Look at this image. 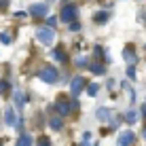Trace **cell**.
I'll return each mask as SVG.
<instances>
[{"instance_id":"9","label":"cell","mask_w":146,"mask_h":146,"mask_svg":"<svg viewBox=\"0 0 146 146\" xmlns=\"http://www.w3.org/2000/svg\"><path fill=\"white\" fill-rule=\"evenodd\" d=\"M123 57H125V62L127 64H135V53H133V49L131 47H125V51H123Z\"/></svg>"},{"instance_id":"20","label":"cell","mask_w":146,"mask_h":146,"mask_svg":"<svg viewBox=\"0 0 146 146\" xmlns=\"http://www.w3.org/2000/svg\"><path fill=\"white\" fill-rule=\"evenodd\" d=\"M9 91V83L7 80H0V93H7Z\"/></svg>"},{"instance_id":"7","label":"cell","mask_w":146,"mask_h":146,"mask_svg":"<svg viewBox=\"0 0 146 146\" xmlns=\"http://www.w3.org/2000/svg\"><path fill=\"white\" fill-rule=\"evenodd\" d=\"M95 114H98V119L102 121V123H106V121L112 117V110H110V108H98V112H95Z\"/></svg>"},{"instance_id":"25","label":"cell","mask_w":146,"mask_h":146,"mask_svg":"<svg viewBox=\"0 0 146 146\" xmlns=\"http://www.w3.org/2000/svg\"><path fill=\"white\" fill-rule=\"evenodd\" d=\"M55 23H57V21H55V17H49V26L55 28Z\"/></svg>"},{"instance_id":"6","label":"cell","mask_w":146,"mask_h":146,"mask_svg":"<svg viewBox=\"0 0 146 146\" xmlns=\"http://www.w3.org/2000/svg\"><path fill=\"white\" fill-rule=\"evenodd\" d=\"M85 85H87V83L83 80V76H76V78L72 80V87H70V91H72V95H78L80 91H83V87H85Z\"/></svg>"},{"instance_id":"21","label":"cell","mask_w":146,"mask_h":146,"mask_svg":"<svg viewBox=\"0 0 146 146\" xmlns=\"http://www.w3.org/2000/svg\"><path fill=\"white\" fill-rule=\"evenodd\" d=\"M95 55H98V57H104V59H108V57H106V53H104V49H102V47H95Z\"/></svg>"},{"instance_id":"3","label":"cell","mask_w":146,"mask_h":146,"mask_svg":"<svg viewBox=\"0 0 146 146\" xmlns=\"http://www.w3.org/2000/svg\"><path fill=\"white\" fill-rule=\"evenodd\" d=\"M76 17H78V7H76V4H66V7L62 9V21L70 23V21H74Z\"/></svg>"},{"instance_id":"24","label":"cell","mask_w":146,"mask_h":146,"mask_svg":"<svg viewBox=\"0 0 146 146\" xmlns=\"http://www.w3.org/2000/svg\"><path fill=\"white\" fill-rule=\"evenodd\" d=\"M9 7V0H0V11H2V9H7Z\"/></svg>"},{"instance_id":"4","label":"cell","mask_w":146,"mask_h":146,"mask_svg":"<svg viewBox=\"0 0 146 146\" xmlns=\"http://www.w3.org/2000/svg\"><path fill=\"white\" fill-rule=\"evenodd\" d=\"M38 76H40V80H44V83H55V80H57V70L53 66H44V68H40Z\"/></svg>"},{"instance_id":"12","label":"cell","mask_w":146,"mask_h":146,"mask_svg":"<svg viewBox=\"0 0 146 146\" xmlns=\"http://www.w3.org/2000/svg\"><path fill=\"white\" fill-rule=\"evenodd\" d=\"M89 70H91L93 74H104V72H106V68H104L102 64H91V66H89Z\"/></svg>"},{"instance_id":"14","label":"cell","mask_w":146,"mask_h":146,"mask_svg":"<svg viewBox=\"0 0 146 146\" xmlns=\"http://www.w3.org/2000/svg\"><path fill=\"white\" fill-rule=\"evenodd\" d=\"M62 125H64V121L59 119V117L51 119V129H55V131H59V129H62Z\"/></svg>"},{"instance_id":"13","label":"cell","mask_w":146,"mask_h":146,"mask_svg":"<svg viewBox=\"0 0 146 146\" xmlns=\"http://www.w3.org/2000/svg\"><path fill=\"white\" fill-rule=\"evenodd\" d=\"M125 121H127V123H135V121H138V112H135V110H129L127 114H125Z\"/></svg>"},{"instance_id":"5","label":"cell","mask_w":146,"mask_h":146,"mask_svg":"<svg viewBox=\"0 0 146 146\" xmlns=\"http://www.w3.org/2000/svg\"><path fill=\"white\" fill-rule=\"evenodd\" d=\"M47 13H49V7L42 4V2H36V4L30 7V15L32 17H47Z\"/></svg>"},{"instance_id":"11","label":"cell","mask_w":146,"mask_h":146,"mask_svg":"<svg viewBox=\"0 0 146 146\" xmlns=\"http://www.w3.org/2000/svg\"><path fill=\"white\" fill-rule=\"evenodd\" d=\"M53 57L57 59V62H66V53H64L62 47H55L53 49Z\"/></svg>"},{"instance_id":"26","label":"cell","mask_w":146,"mask_h":146,"mask_svg":"<svg viewBox=\"0 0 146 146\" xmlns=\"http://www.w3.org/2000/svg\"><path fill=\"white\" fill-rule=\"evenodd\" d=\"M119 123H121V119H119V117H114V119H112V127H117Z\"/></svg>"},{"instance_id":"23","label":"cell","mask_w":146,"mask_h":146,"mask_svg":"<svg viewBox=\"0 0 146 146\" xmlns=\"http://www.w3.org/2000/svg\"><path fill=\"white\" fill-rule=\"evenodd\" d=\"M91 142V133H83V144H89Z\"/></svg>"},{"instance_id":"1","label":"cell","mask_w":146,"mask_h":146,"mask_svg":"<svg viewBox=\"0 0 146 146\" xmlns=\"http://www.w3.org/2000/svg\"><path fill=\"white\" fill-rule=\"evenodd\" d=\"M36 38H38L42 44H51L53 40H55V30H53L51 26L38 28V30H36Z\"/></svg>"},{"instance_id":"19","label":"cell","mask_w":146,"mask_h":146,"mask_svg":"<svg viewBox=\"0 0 146 146\" xmlns=\"http://www.w3.org/2000/svg\"><path fill=\"white\" fill-rule=\"evenodd\" d=\"M87 93H89V95H95V93H98V85H93V83H91V85L87 87Z\"/></svg>"},{"instance_id":"8","label":"cell","mask_w":146,"mask_h":146,"mask_svg":"<svg viewBox=\"0 0 146 146\" xmlns=\"http://www.w3.org/2000/svg\"><path fill=\"white\" fill-rule=\"evenodd\" d=\"M133 140H135V135L131 131H123L119 135V144H133Z\"/></svg>"},{"instance_id":"27","label":"cell","mask_w":146,"mask_h":146,"mask_svg":"<svg viewBox=\"0 0 146 146\" xmlns=\"http://www.w3.org/2000/svg\"><path fill=\"white\" fill-rule=\"evenodd\" d=\"M142 135H144V138H146V129H144V133H142Z\"/></svg>"},{"instance_id":"18","label":"cell","mask_w":146,"mask_h":146,"mask_svg":"<svg viewBox=\"0 0 146 146\" xmlns=\"http://www.w3.org/2000/svg\"><path fill=\"white\" fill-rule=\"evenodd\" d=\"M76 66L78 68H85V66H87V57H76Z\"/></svg>"},{"instance_id":"16","label":"cell","mask_w":146,"mask_h":146,"mask_svg":"<svg viewBox=\"0 0 146 146\" xmlns=\"http://www.w3.org/2000/svg\"><path fill=\"white\" fill-rule=\"evenodd\" d=\"M95 21L98 23H106L108 21V13H95Z\"/></svg>"},{"instance_id":"2","label":"cell","mask_w":146,"mask_h":146,"mask_svg":"<svg viewBox=\"0 0 146 146\" xmlns=\"http://www.w3.org/2000/svg\"><path fill=\"white\" fill-rule=\"evenodd\" d=\"M55 108H57L59 114H66V117H68L74 108H78V102H76V100H64V98H62V100H57Z\"/></svg>"},{"instance_id":"10","label":"cell","mask_w":146,"mask_h":146,"mask_svg":"<svg viewBox=\"0 0 146 146\" xmlns=\"http://www.w3.org/2000/svg\"><path fill=\"white\" fill-rule=\"evenodd\" d=\"M15 104H17V108L26 106V95H23L21 91H15Z\"/></svg>"},{"instance_id":"15","label":"cell","mask_w":146,"mask_h":146,"mask_svg":"<svg viewBox=\"0 0 146 146\" xmlns=\"http://www.w3.org/2000/svg\"><path fill=\"white\" fill-rule=\"evenodd\" d=\"M17 144H19V146H28V144H32V138L26 135V133H21V138L17 140Z\"/></svg>"},{"instance_id":"22","label":"cell","mask_w":146,"mask_h":146,"mask_svg":"<svg viewBox=\"0 0 146 146\" xmlns=\"http://www.w3.org/2000/svg\"><path fill=\"white\" fill-rule=\"evenodd\" d=\"M127 76H129V78H135V70H133V64H129V68H127Z\"/></svg>"},{"instance_id":"17","label":"cell","mask_w":146,"mask_h":146,"mask_svg":"<svg viewBox=\"0 0 146 146\" xmlns=\"http://www.w3.org/2000/svg\"><path fill=\"white\" fill-rule=\"evenodd\" d=\"M0 40H2L4 44H9V42H11V36H9V32H2V34H0Z\"/></svg>"}]
</instances>
